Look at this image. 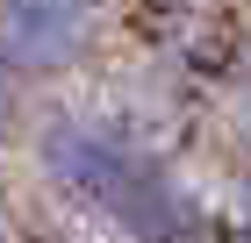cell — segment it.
<instances>
[{
    "label": "cell",
    "instance_id": "cell-2",
    "mask_svg": "<svg viewBox=\"0 0 251 243\" xmlns=\"http://www.w3.org/2000/svg\"><path fill=\"white\" fill-rule=\"evenodd\" d=\"M94 36V0H0V57L15 72H58Z\"/></svg>",
    "mask_w": 251,
    "mask_h": 243
},
{
    "label": "cell",
    "instance_id": "cell-1",
    "mask_svg": "<svg viewBox=\"0 0 251 243\" xmlns=\"http://www.w3.org/2000/svg\"><path fill=\"white\" fill-rule=\"evenodd\" d=\"M36 157L50 186H65L72 200L108 215L129 243H201L194 200L136 136L108 129V122H50Z\"/></svg>",
    "mask_w": 251,
    "mask_h": 243
},
{
    "label": "cell",
    "instance_id": "cell-3",
    "mask_svg": "<svg viewBox=\"0 0 251 243\" xmlns=\"http://www.w3.org/2000/svg\"><path fill=\"white\" fill-rule=\"evenodd\" d=\"M7 114H15V65L0 57V122H7Z\"/></svg>",
    "mask_w": 251,
    "mask_h": 243
}]
</instances>
